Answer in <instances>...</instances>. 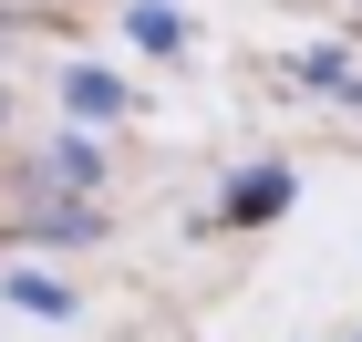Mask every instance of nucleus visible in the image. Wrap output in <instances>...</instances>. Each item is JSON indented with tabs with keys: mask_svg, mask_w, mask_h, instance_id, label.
I'll use <instances>...</instances> for the list:
<instances>
[{
	"mask_svg": "<svg viewBox=\"0 0 362 342\" xmlns=\"http://www.w3.org/2000/svg\"><path fill=\"white\" fill-rule=\"evenodd\" d=\"M279 198H290V176H279V166H269V176H249V187H238V198H228V207H238V218H269V207H279Z\"/></svg>",
	"mask_w": 362,
	"mask_h": 342,
	"instance_id": "1",
	"label": "nucleus"
},
{
	"mask_svg": "<svg viewBox=\"0 0 362 342\" xmlns=\"http://www.w3.org/2000/svg\"><path fill=\"white\" fill-rule=\"evenodd\" d=\"M11 301H21V312H52V321L73 312V301H62V280H42V270H21V280H11Z\"/></svg>",
	"mask_w": 362,
	"mask_h": 342,
	"instance_id": "2",
	"label": "nucleus"
},
{
	"mask_svg": "<svg viewBox=\"0 0 362 342\" xmlns=\"http://www.w3.org/2000/svg\"><path fill=\"white\" fill-rule=\"evenodd\" d=\"M73 104H83V114H114V104H124V84H104V73H73Z\"/></svg>",
	"mask_w": 362,
	"mask_h": 342,
	"instance_id": "3",
	"label": "nucleus"
}]
</instances>
